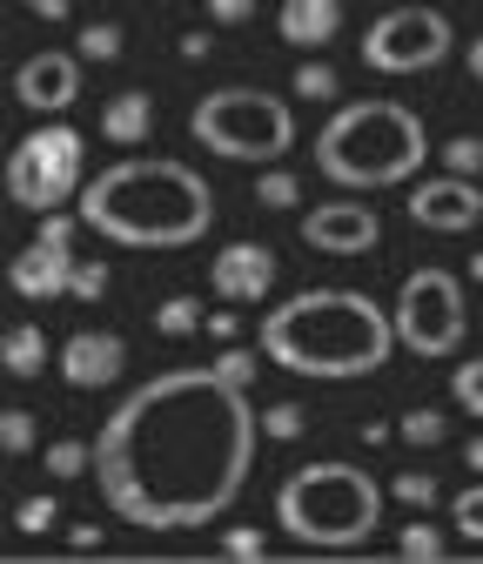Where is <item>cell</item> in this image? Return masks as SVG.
Returning <instances> with one entry per match:
<instances>
[{"instance_id":"6da1fadb","label":"cell","mask_w":483,"mask_h":564,"mask_svg":"<svg viewBox=\"0 0 483 564\" xmlns=\"http://www.w3.org/2000/svg\"><path fill=\"white\" fill-rule=\"evenodd\" d=\"M262 416L249 383L209 370H162L128 390L101 437H95V484L121 524L134 531H201L216 524L255 470Z\"/></svg>"},{"instance_id":"7a4b0ae2","label":"cell","mask_w":483,"mask_h":564,"mask_svg":"<svg viewBox=\"0 0 483 564\" xmlns=\"http://www.w3.org/2000/svg\"><path fill=\"white\" fill-rule=\"evenodd\" d=\"M81 223L121 249H188L216 229V188L188 162L168 155H134L81 188Z\"/></svg>"},{"instance_id":"3957f363","label":"cell","mask_w":483,"mask_h":564,"mask_svg":"<svg viewBox=\"0 0 483 564\" xmlns=\"http://www.w3.org/2000/svg\"><path fill=\"white\" fill-rule=\"evenodd\" d=\"M255 343H262V357L289 377L350 383V377H376L389 364L396 323L363 290H303V296L275 303L262 316Z\"/></svg>"},{"instance_id":"277c9868","label":"cell","mask_w":483,"mask_h":564,"mask_svg":"<svg viewBox=\"0 0 483 564\" xmlns=\"http://www.w3.org/2000/svg\"><path fill=\"white\" fill-rule=\"evenodd\" d=\"M424 155H430L424 115L403 101H350L316 134V169L336 188H396L403 175L424 169Z\"/></svg>"},{"instance_id":"5b68a950","label":"cell","mask_w":483,"mask_h":564,"mask_svg":"<svg viewBox=\"0 0 483 564\" xmlns=\"http://www.w3.org/2000/svg\"><path fill=\"white\" fill-rule=\"evenodd\" d=\"M275 524L309 551H350V544L376 538V524H383V484L363 464H336V457L303 464L275 490Z\"/></svg>"},{"instance_id":"8992f818","label":"cell","mask_w":483,"mask_h":564,"mask_svg":"<svg viewBox=\"0 0 483 564\" xmlns=\"http://www.w3.org/2000/svg\"><path fill=\"white\" fill-rule=\"evenodd\" d=\"M195 141L222 162H283L289 141H296V115L283 95L268 88H216L201 95L195 115H188Z\"/></svg>"},{"instance_id":"52a82bcc","label":"cell","mask_w":483,"mask_h":564,"mask_svg":"<svg viewBox=\"0 0 483 564\" xmlns=\"http://www.w3.org/2000/svg\"><path fill=\"white\" fill-rule=\"evenodd\" d=\"M396 343L409 349V357H457V343L470 329V310H463V282L450 269H409L403 290H396Z\"/></svg>"},{"instance_id":"ba28073f","label":"cell","mask_w":483,"mask_h":564,"mask_svg":"<svg viewBox=\"0 0 483 564\" xmlns=\"http://www.w3.org/2000/svg\"><path fill=\"white\" fill-rule=\"evenodd\" d=\"M81 128L67 121H41L28 141H14L8 155V195L21 208H41V216H54L61 202H75L88 182H81Z\"/></svg>"},{"instance_id":"9c48e42d","label":"cell","mask_w":483,"mask_h":564,"mask_svg":"<svg viewBox=\"0 0 483 564\" xmlns=\"http://www.w3.org/2000/svg\"><path fill=\"white\" fill-rule=\"evenodd\" d=\"M450 47L457 34L437 8H389L363 28V67H376V75H424Z\"/></svg>"},{"instance_id":"30bf717a","label":"cell","mask_w":483,"mask_h":564,"mask_svg":"<svg viewBox=\"0 0 483 564\" xmlns=\"http://www.w3.org/2000/svg\"><path fill=\"white\" fill-rule=\"evenodd\" d=\"M409 223L417 229H430V236H463V229H476L483 223V188H476V175H430V182H417L409 188Z\"/></svg>"},{"instance_id":"8fae6325","label":"cell","mask_w":483,"mask_h":564,"mask_svg":"<svg viewBox=\"0 0 483 564\" xmlns=\"http://www.w3.org/2000/svg\"><path fill=\"white\" fill-rule=\"evenodd\" d=\"M14 95L21 108L34 115H67L81 101V54H67V47H41L14 67Z\"/></svg>"},{"instance_id":"7c38bea8","label":"cell","mask_w":483,"mask_h":564,"mask_svg":"<svg viewBox=\"0 0 483 564\" xmlns=\"http://www.w3.org/2000/svg\"><path fill=\"white\" fill-rule=\"evenodd\" d=\"M303 242L322 249V256H370L383 242V223L363 202H322V208L303 216Z\"/></svg>"},{"instance_id":"4fadbf2b","label":"cell","mask_w":483,"mask_h":564,"mask_svg":"<svg viewBox=\"0 0 483 564\" xmlns=\"http://www.w3.org/2000/svg\"><path fill=\"white\" fill-rule=\"evenodd\" d=\"M209 282H216L222 303H268V290H275V249L268 242H229V249H216Z\"/></svg>"},{"instance_id":"5bb4252c","label":"cell","mask_w":483,"mask_h":564,"mask_svg":"<svg viewBox=\"0 0 483 564\" xmlns=\"http://www.w3.org/2000/svg\"><path fill=\"white\" fill-rule=\"evenodd\" d=\"M121 370H128V343L114 329H75L61 349V377L75 390H108L121 383Z\"/></svg>"},{"instance_id":"9a60e30c","label":"cell","mask_w":483,"mask_h":564,"mask_svg":"<svg viewBox=\"0 0 483 564\" xmlns=\"http://www.w3.org/2000/svg\"><path fill=\"white\" fill-rule=\"evenodd\" d=\"M8 282H14V296L28 303H47V296H67V282H75V256H67V242H28L14 262H8Z\"/></svg>"},{"instance_id":"2e32d148","label":"cell","mask_w":483,"mask_h":564,"mask_svg":"<svg viewBox=\"0 0 483 564\" xmlns=\"http://www.w3.org/2000/svg\"><path fill=\"white\" fill-rule=\"evenodd\" d=\"M283 41L289 47H322L342 34V0H283Z\"/></svg>"},{"instance_id":"e0dca14e","label":"cell","mask_w":483,"mask_h":564,"mask_svg":"<svg viewBox=\"0 0 483 564\" xmlns=\"http://www.w3.org/2000/svg\"><path fill=\"white\" fill-rule=\"evenodd\" d=\"M149 128H155V101H149L142 88H128V95H114V101L101 108V134L114 141V149H134V141H149Z\"/></svg>"},{"instance_id":"ac0fdd59","label":"cell","mask_w":483,"mask_h":564,"mask_svg":"<svg viewBox=\"0 0 483 564\" xmlns=\"http://www.w3.org/2000/svg\"><path fill=\"white\" fill-rule=\"evenodd\" d=\"M0 364H8V377H41L47 370V336L34 323L8 329V336H0Z\"/></svg>"},{"instance_id":"d6986e66","label":"cell","mask_w":483,"mask_h":564,"mask_svg":"<svg viewBox=\"0 0 483 564\" xmlns=\"http://www.w3.org/2000/svg\"><path fill=\"white\" fill-rule=\"evenodd\" d=\"M255 202H262V208H296V202H303V175L262 162V175H255Z\"/></svg>"},{"instance_id":"ffe728a7","label":"cell","mask_w":483,"mask_h":564,"mask_svg":"<svg viewBox=\"0 0 483 564\" xmlns=\"http://www.w3.org/2000/svg\"><path fill=\"white\" fill-rule=\"evenodd\" d=\"M155 329H162V336H195V329H209V316H201L195 296H168V303L155 310Z\"/></svg>"},{"instance_id":"44dd1931","label":"cell","mask_w":483,"mask_h":564,"mask_svg":"<svg viewBox=\"0 0 483 564\" xmlns=\"http://www.w3.org/2000/svg\"><path fill=\"white\" fill-rule=\"evenodd\" d=\"M396 437H403V444H417V451H430V444H443V437H450V423H443V410H403Z\"/></svg>"},{"instance_id":"7402d4cb","label":"cell","mask_w":483,"mask_h":564,"mask_svg":"<svg viewBox=\"0 0 483 564\" xmlns=\"http://www.w3.org/2000/svg\"><path fill=\"white\" fill-rule=\"evenodd\" d=\"M342 95V75L329 61H303L296 67V101H336Z\"/></svg>"},{"instance_id":"603a6c76","label":"cell","mask_w":483,"mask_h":564,"mask_svg":"<svg viewBox=\"0 0 483 564\" xmlns=\"http://www.w3.org/2000/svg\"><path fill=\"white\" fill-rule=\"evenodd\" d=\"M81 470H95V444L61 437V444L47 451V477H81Z\"/></svg>"},{"instance_id":"cb8c5ba5","label":"cell","mask_w":483,"mask_h":564,"mask_svg":"<svg viewBox=\"0 0 483 564\" xmlns=\"http://www.w3.org/2000/svg\"><path fill=\"white\" fill-rule=\"evenodd\" d=\"M396 551H403L409 564H437V557H443V531H437V524H403Z\"/></svg>"},{"instance_id":"d4e9b609","label":"cell","mask_w":483,"mask_h":564,"mask_svg":"<svg viewBox=\"0 0 483 564\" xmlns=\"http://www.w3.org/2000/svg\"><path fill=\"white\" fill-rule=\"evenodd\" d=\"M0 451H14V457H28V451H34V416H28L21 403L0 410Z\"/></svg>"},{"instance_id":"484cf974","label":"cell","mask_w":483,"mask_h":564,"mask_svg":"<svg viewBox=\"0 0 483 564\" xmlns=\"http://www.w3.org/2000/svg\"><path fill=\"white\" fill-rule=\"evenodd\" d=\"M450 511H457V538H470V544H483V484H470V490H457V498H450Z\"/></svg>"},{"instance_id":"4316f807","label":"cell","mask_w":483,"mask_h":564,"mask_svg":"<svg viewBox=\"0 0 483 564\" xmlns=\"http://www.w3.org/2000/svg\"><path fill=\"white\" fill-rule=\"evenodd\" d=\"M389 498H403L409 511H430V505H437V477H430V470H403V477L389 484Z\"/></svg>"},{"instance_id":"83f0119b","label":"cell","mask_w":483,"mask_h":564,"mask_svg":"<svg viewBox=\"0 0 483 564\" xmlns=\"http://www.w3.org/2000/svg\"><path fill=\"white\" fill-rule=\"evenodd\" d=\"M75 54H81V61H114V54H121V28H114V21H88Z\"/></svg>"},{"instance_id":"f1b7e54d","label":"cell","mask_w":483,"mask_h":564,"mask_svg":"<svg viewBox=\"0 0 483 564\" xmlns=\"http://www.w3.org/2000/svg\"><path fill=\"white\" fill-rule=\"evenodd\" d=\"M443 169L450 175H483V141L476 134H450L443 141Z\"/></svg>"},{"instance_id":"f546056e","label":"cell","mask_w":483,"mask_h":564,"mask_svg":"<svg viewBox=\"0 0 483 564\" xmlns=\"http://www.w3.org/2000/svg\"><path fill=\"white\" fill-rule=\"evenodd\" d=\"M262 437H275V444L303 437V403H268L262 410Z\"/></svg>"},{"instance_id":"4dcf8cb0","label":"cell","mask_w":483,"mask_h":564,"mask_svg":"<svg viewBox=\"0 0 483 564\" xmlns=\"http://www.w3.org/2000/svg\"><path fill=\"white\" fill-rule=\"evenodd\" d=\"M67 296L101 303V296H108V262H75V282H67Z\"/></svg>"},{"instance_id":"1f68e13d","label":"cell","mask_w":483,"mask_h":564,"mask_svg":"<svg viewBox=\"0 0 483 564\" xmlns=\"http://www.w3.org/2000/svg\"><path fill=\"white\" fill-rule=\"evenodd\" d=\"M450 390H457V403H463L470 416H483V357H470V364L457 370V383H450Z\"/></svg>"},{"instance_id":"d6a6232c","label":"cell","mask_w":483,"mask_h":564,"mask_svg":"<svg viewBox=\"0 0 483 564\" xmlns=\"http://www.w3.org/2000/svg\"><path fill=\"white\" fill-rule=\"evenodd\" d=\"M216 370H222L229 383H255V349H242V343H222V357H216Z\"/></svg>"},{"instance_id":"836d02e7","label":"cell","mask_w":483,"mask_h":564,"mask_svg":"<svg viewBox=\"0 0 483 564\" xmlns=\"http://www.w3.org/2000/svg\"><path fill=\"white\" fill-rule=\"evenodd\" d=\"M14 524H21V531H28V538H41V531H47V524H54V498H28V505H21V511H14Z\"/></svg>"},{"instance_id":"e575fe53","label":"cell","mask_w":483,"mask_h":564,"mask_svg":"<svg viewBox=\"0 0 483 564\" xmlns=\"http://www.w3.org/2000/svg\"><path fill=\"white\" fill-rule=\"evenodd\" d=\"M222 557L255 564V557H262V531H249V524H242V531H229V538H222Z\"/></svg>"},{"instance_id":"d590c367","label":"cell","mask_w":483,"mask_h":564,"mask_svg":"<svg viewBox=\"0 0 483 564\" xmlns=\"http://www.w3.org/2000/svg\"><path fill=\"white\" fill-rule=\"evenodd\" d=\"M249 14H255V0H209V21L216 28H242Z\"/></svg>"},{"instance_id":"8d00e7d4","label":"cell","mask_w":483,"mask_h":564,"mask_svg":"<svg viewBox=\"0 0 483 564\" xmlns=\"http://www.w3.org/2000/svg\"><path fill=\"white\" fill-rule=\"evenodd\" d=\"M28 14L34 21H67V14H75V0H28Z\"/></svg>"},{"instance_id":"74e56055","label":"cell","mask_w":483,"mask_h":564,"mask_svg":"<svg viewBox=\"0 0 483 564\" xmlns=\"http://www.w3.org/2000/svg\"><path fill=\"white\" fill-rule=\"evenodd\" d=\"M235 329H242L235 310H216V316H209V336H216V343H235Z\"/></svg>"},{"instance_id":"f35d334b","label":"cell","mask_w":483,"mask_h":564,"mask_svg":"<svg viewBox=\"0 0 483 564\" xmlns=\"http://www.w3.org/2000/svg\"><path fill=\"white\" fill-rule=\"evenodd\" d=\"M75 229H81V223H67V216H47V223H41L47 242H75Z\"/></svg>"},{"instance_id":"ab89813d","label":"cell","mask_w":483,"mask_h":564,"mask_svg":"<svg viewBox=\"0 0 483 564\" xmlns=\"http://www.w3.org/2000/svg\"><path fill=\"white\" fill-rule=\"evenodd\" d=\"M67 544H75V551H95V544H101V531H95V524H75V531H67Z\"/></svg>"},{"instance_id":"60d3db41","label":"cell","mask_w":483,"mask_h":564,"mask_svg":"<svg viewBox=\"0 0 483 564\" xmlns=\"http://www.w3.org/2000/svg\"><path fill=\"white\" fill-rule=\"evenodd\" d=\"M182 54H188V61H201V54H209V34H201V28H195V34H182Z\"/></svg>"},{"instance_id":"b9f144b4","label":"cell","mask_w":483,"mask_h":564,"mask_svg":"<svg viewBox=\"0 0 483 564\" xmlns=\"http://www.w3.org/2000/svg\"><path fill=\"white\" fill-rule=\"evenodd\" d=\"M463 464H470V470L483 477V437H470V444H463Z\"/></svg>"},{"instance_id":"7bdbcfd3","label":"cell","mask_w":483,"mask_h":564,"mask_svg":"<svg viewBox=\"0 0 483 564\" xmlns=\"http://www.w3.org/2000/svg\"><path fill=\"white\" fill-rule=\"evenodd\" d=\"M463 61H470V75H476V82H483V34H476V41H470V54H463Z\"/></svg>"},{"instance_id":"ee69618b","label":"cell","mask_w":483,"mask_h":564,"mask_svg":"<svg viewBox=\"0 0 483 564\" xmlns=\"http://www.w3.org/2000/svg\"><path fill=\"white\" fill-rule=\"evenodd\" d=\"M470 282H483V249H476V262H470Z\"/></svg>"}]
</instances>
